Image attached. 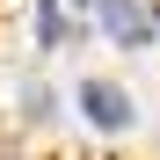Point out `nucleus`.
Wrapping results in <instances>:
<instances>
[{
  "instance_id": "obj_2",
  "label": "nucleus",
  "mask_w": 160,
  "mask_h": 160,
  "mask_svg": "<svg viewBox=\"0 0 160 160\" xmlns=\"http://www.w3.org/2000/svg\"><path fill=\"white\" fill-rule=\"evenodd\" d=\"M95 8H102V29H109L117 44H146L153 37V22L138 15V0H95Z\"/></svg>"
},
{
  "instance_id": "obj_3",
  "label": "nucleus",
  "mask_w": 160,
  "mask_h": 160,
  "mask_svg": "<svg viewBox=\"0 0 160 160\" xmlns=\"http://www.w3.org/2000/svg\"><path fill=\"white\" fill-rule=\"evenodd\" d=\"M37 44H66V15H58V0H37Z\"/></svg>"
},
{
  "instance_id": "obj_1",
  "label": "nucleus",
  "mask_w": 160,
  "mask_h": 160,
  "mask_svg": "<svg viewBox=\"0 0 160 160\" xmlns=\"http://www.w3.org/2000/svg\"><path fill=\"white\" fill-rule=\"evenodd\" d=\"M80 109H88L102 131H124V124H131V95L109 88V80H80Z\"/></svg>"
},
{
  "instance_id": "obj_4",
  "label": "nucleus",
  "mask_w": 160,
  "mask_h": 160,
  "mask_svg": "<svg viewBox=\"0 0 160 160\" xmlns=\"http://www.w3.org/2000/svg\"><path fill=\"white\" fill-rule=\"evenodd\" d=\"M73 8H95V0H73Z\"/></svg>"
}]
</instances>
